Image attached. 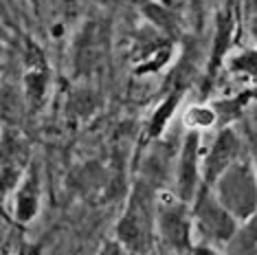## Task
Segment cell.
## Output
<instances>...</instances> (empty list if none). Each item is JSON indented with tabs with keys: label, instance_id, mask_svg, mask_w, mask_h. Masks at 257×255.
I'll return each instance as SVG.
<instances>
[{
	"label": "cell",
	"instance_id": "6",
	"mask_svg": "<svg viewBox=\"0 0 257 255\" xmlns=\"http://www.w3.org/2000/svg\"><path fill=\"white\" fill-rule=\"evenodd\" d=\"M239 154H242V141H239V137L235 135V130L224 128L211 143L207 156L202 159V176H204L202 185L213 187L222 174L229 170L235 161H239Z\"/></svg>",
	"mask_w": 257,
	"mask_h": 255
},
{
	"label": "cell",
	"instance_id": "16",
	"mask_svg": "<svg viewBox=\"0 0 257 255\" xmlns=\"http://www.w3.org/2000/svg\"><path fill=\"white\" fill-rule=\"evenodd\" d=\"M169 53L172 51L169 49H161V51H156L154 53V57H148L141 66H137V75H145V73H154V71H161L163 66L167 64V60H169Z\"/></svg>",
	"mask_w": 257,
	"mask_h": 255
},
{
	"label": "cell",
	"instance_id": "9",
	"mask_svg": "<svg viewBox=\"0 0 257 255\" xmlns=\"http://www.w3.org/2000/svg\"><path fill=\"white\" fill-rule=\"evenodd\" d=\"M233 36V14L231 11H220L218 20H215V31H213V46H211V60H209V75H215L218 66L224 62V55L229 51Z\"/></svg>",
	"mask_w": 257,
	"mask_h": 255
},
{
	"label": "cell",
	"instance_id": "12",
	"mask_svg": "<svg viewBox=\"0 0 257 255\" xmlns=\"http://www.w3.org/2000/svg\"><path fill=\"white\" fill-rule=\"evenodd\" d=\"M220 121V114L213 106H189L185 112V125L189 132H200L209 130Z\"/></svg>",
	"mask_w": 257,
	"mask_h": 255
},
{
	"label": "cell",
	"instance_id": "13",
	"mask_svg": "<svg viewBox=\"0 0 257 255\" xmlns=\"http://www.w3.org/2000/svg\"><path fill=\"white\" fill-rule=\"evenodd\" d=\"M143 11L156 27L163 29V31L176 33V20H174V16L169 9L161 7V5H156V3H148V5H143Z\"/></svg>",
	"mask_w": 257,
	"mask_h": 255
},
{
	"label": "cell",
	"instance_id": "1",
	"mask_svg": "<svg viewBox=\"0 0 257 255\" xmlns=\"http://www.w3.org/2000/svg\"><path fill=\"white\" fill-rule=\"evenodd\" d=\"M211 189L235 220L246 222L257 213V172L250 161H235Z\"/></svg>",
	"mask_w": 257,
	"mask_h": 255
},
{
	"label": "cell",
	"instance_id": "5",
	"mask_svg": "<svg viewBox=\"0 0 257 255\" xmlns=\"http://www.w3.org/2000/svg\"><path fill=\"white\" fill-rule=\"evenodd\" d=\"M200 132H189L183 141L176 170V196L183 202H194L200 191Z\"/></svg>",
	"mask_w": 257,
	"mask_h": 255
},
{
	"label": "cell",
	"instance_id": "4",
	"mask_svg": "<svg viewBox=\"0 0 257 255\" xmlns=\"http://www.w3.org/2000/svg\"><path fill=\"white\" fill-rule=\"evenodd\" d=\"M194 224L200 233L207 237L209 244H231L237 235V220L222 207V202L215 198L213 189L202 185L194 200Z\"/></svg>",
	"mask_w": 257,
	"mask_h": 255
},
{
	"label": "cell",
	"instance_id": "11",
	"mask_svg": "<svg viewBox=\"0 0 257 255\" xmlns=\"http://www.w3.org/2000/svg\"><path fill=\"white\" fill-rule=\"evenodd\" d=\"M180 97H183V90H174L159 103V108L154 110V114H152V119H150L148 139H159L163 135V130L167 128L169 119H172L174 112H176V108L180 103Z\"/></svg>",
	"mask_w": 257,
	"mask_h": 255
},
{
	"label": "cell",
	"instance_id": "17",
	"mask_svg": "<svg viewBox=\"0 0 257 255\" xmlns=\"http://www.w3.org/2000/svg\"><path fill=\"white\" fill-rule=\"evenodd\" d=\"M99 255H130V251H127V248L121 244L119 240H108L106 244L101 246Z\"/></svg>",
	"mask_w": 257,
	"mask_h": 255
},
{
	"label": "cell",
	"instance_id": "14",
	"mask_svg": "<svg viewBox=\"0 0 257 255\" xmlns=\"http://www.w3.org/2000/svg\"><path fill=\"white\" fill-rule=\"evenodd\" d=\"M233 242H239V246H242L246 253L257 248V213L244 222V227L237 231V235L233 237Z\"/></svg>",
	"mask_w": 257,
	"mask_h": 255
},
{
	"label": "cell",
	"instance_id": "18",
	"mask_svg": "<svg viewBox=\"0 0 257 255\" xmlns=\"http://www.w3.org/2000/svg\"><path fill=\"white\" fill-rule=\"evenodd\" d=\"M248 148H250V163L257 172V130L248 132Z\"/></svg>",
	"mask_w": 257,
	"mask_h": 255
},
{
	"label": "cell",
	"instance_id": "7",
	"mask_svg": "<svg viewBox=\"0 0 257 255\" xmlns=\"http://www.w3.org/2000/svg\"><path fill=\"white\" fill-rule=\"evenodd\" d=\"M106 53V31L99 22H88L81 29L77 42H75V68L79 75H88L92 68L99 66Z\"/></svg>",
	"mask_w": 257,
	"mask_h": 255
},
{
	"label": "cell",
	"instance_id": "2",
	"mask_svg": "<svg viewBox=\"0 0 257 255\" xmlns=\"http://www.w3.org/2000/svg\"><path fill=\"white\" fill-rule=\"evenodd\" d=\"M156 224V198L148 183H139L116 224V240L130 253H143L152 242Z\"/></svg>",
	"mask_w": 257,
	"mask_h": 255
},
{
	"label": "cell",
	"instance_id": "19",
	"mask_svg": "<svg viewBox=\"0 0 257 255\" xmlns=\"http://www.w3.org/2000/svg\"><path fill=\"white\" fill-rule=\"evenodd\" d=\"M191 255H220L211 244H198L194 246V251H191Z\"/></svg>",
	"mask_w": 257,
	"mask_h": 255
},
{
	"label": "cell",
	"instance_id": "10",
	"mask_svg": "<svg viewBox=\"0 0 257 255\" xmlns=\"http://www.w3.org/2000/svg\"><path fill=\"white\" fill-rule=\"evenodd\" d=\"M25 90L29 97V103L31 106H40L46 97V90H49V68L44 66L42 57H38L36 62H31L25 77Z\"/></svg>",
	"mask_w": 257,
	"mask_h": 255
},
{
	"label": "cell",
	"instance_id": "3",
	"mask_svg": "<svg viewBox=\"0 0 257 255\" xmlns=\"http://www.w3.org/2000/svg\"><path fill=\"white\" fill-rule=\"evenodd\" d=\"M156 229L165 248L174 255H187L194 251L191 246L194 216L189 213V205L176 194L161 191L156 196Z\"/></svg>",
	"mask_w": 257,
	"mask_h": 255
},
{
	"label": "cell",
	"instance_id": "8",
	"mask_svg": "<svg viewBox=\"0 0 257 255\" xmlns=\"http://www.w3.org/2000/svg\"><path fill=\"white\" fill-rule=\"evenodd\" d=\"M40 174L38 167H31L27 172V176L22 178L18 191H16V207H14V216L18 222H31L38 216L40 209Z\"/></svg>",
	"mask_w": 257,
	"mask_h": 255
},
{
	"label": "cell",
	"instance_id": "15",
	"mask_svg": "<svg viewBox=\"0 0 257 255\" xmlns=\"http://www.w3.org/2000/svg\"><path fill=\"white\" fill-rule=\"evenodd\" d=\"M229 68L233 73H244L248 77H257V51H248V53L231 57Z\"/></svg>",
	"mask_w": 257,
	"mask_h": 255
}]
</instances>
